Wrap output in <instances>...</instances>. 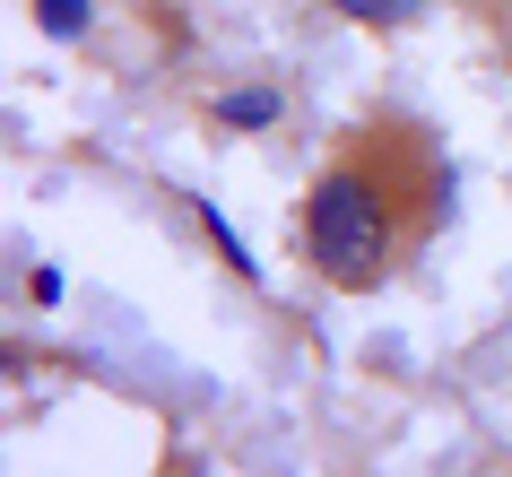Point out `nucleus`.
Listing matches in <instances>:
<instances>
[{
    "instance_id": "nucleus-1",
    "label": "nucleus",
    "mask_w": 512,
    "mask_h": 477,
    "mask_svg": "<svg viewBox=\"0 0 512 477\" xmlns=\"http://www.w3.org/2000/svg\"><path fill=\"white\" fill-rule=\"evenodd\" d=\"M400 165H408L400 131H365V139H348V157L313 183V200H304V261L322 269L330 287L365 295L382 269H391L400 217H408Z\"/></svg>"
},
{
    "instance_id": "nucleus-3",
    "label": "nucleus",
    "mask_w": 512,
    "mask_h": 477,
    "mask_svg": "<svg viewBox=\"0 0 512 477\" xmlns=\"http://www.w3.org/2000/svg\"><path fill=\"white\" fill-rule=\"evenodd\" d=\"M27 9H35V27L53 35V44H79L87 18H96V0H27Z\"/></svg>"
},
{
    "instance_id": "nucleus-6",
    "label": "nucleus",
    "mask_w": 512,
    "mask_h": 477,
    "mask_svg": "<svg viewBox=\"0 0 512 477\" xmlns=\"http://www.w3.org/2000/svg\"><path fill=\"white\" fill-rule=\"evenodd\" d=\"M27 295H35V304H61V295H70V287H61V269L44 261V269H27Z\"/></svg>"
},
{
    "instance_id": "nucleus-5",
    "label": "nucleus",
    "mask_w": 512,
    "mask_h": 477,
    "mask_svg": "<svg viewBox=\"0 0 512 477\" xmlns=\"http://www.w3.org/2000/svg\"><path fill=\"white\" fill-rule=\"evenodd\" d=\"M339 18H356V27H391V18H426L434 0H330Z\"/></svg>"
},
{
    "instance_id": "nucleus-4",
    "label": "nucleus",
    "mask_w": 512,
    "mask_h": 477,
    "mask_svg": "<svg viewBox=\"0 0 512 477\" xmlns=\"http://www.w3.org/2000/svg\"><path fill=\"white\" fill-rule=\"evenodd\" d=\"M191 217H200V226H209V243H217V252H226V261L243 269V278H252V287H261V261H252V243H243L235 226H226V217L209 209V200H191Z\"/></svg>"
},
{
    "instance_id": "nucleus-2",
    "label": "nucleus",
    "mask_w": 512,
    "mask_h": 477,
    "mask_svg": "<svg viewBox=\"0 0 512 477\" xmlns=\"http://www.w3.org/2000/svg\"><path fill=\"white\" fill-rule=\"evenodd\" d=\"M217 122H226V131H270L278 122V87H235V96H217Z\"/></svg>"
}]
</instances>
